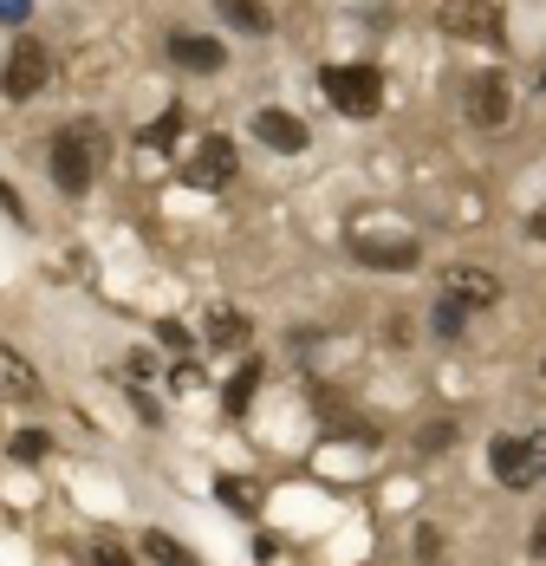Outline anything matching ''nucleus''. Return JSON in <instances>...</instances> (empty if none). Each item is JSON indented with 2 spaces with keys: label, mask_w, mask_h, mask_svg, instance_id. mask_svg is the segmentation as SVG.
<instances>
[{
  "label": "nucleus",
  "mask_w": 546,
  "mask_h": 566,
  "mask_svg": "<svg viewBox=\"0 0 546 566\" xmlns=\"http://www.w3.org/2000/svg\"><path fill=\"white\" fill-rule=\"evenodd\" d=\"M489 469L501 489H540L546 482V430H527V437H494Z\"/></svg>",
  "instance_id": "1"
},
{
  "label": "nucleus",
  "mask_w": 546,
  "mask_h": 566,
  "mask_svg": "<svg viewBox=\"0 0 546 566\" xmlns=\"http://www.w3.org/2000/svg\"><path fill=\"white\" fill-rule=\"evenodd\" d=\"M326 98L338 105L345 117H371L384 105V78L371 72V65H326Z\"/></svg>",
  "instance_id": "2"
},
{
  "label": "nucleus",
  "mask_w": 546,
  "mask_h": 566,
  "mask_svg": "<svg viewBox=\"0 0 546 566\" xmlns=\"http://www.w3.org/2000/svg\"><path fill=\"white\" fill-rule=\"evenodd\" d=\"M98 176V157H92V130H59L53 137V182L65 196H85Z\"/></svg>",
  "instance_id": "3"
},
{
  "label": "nucleus",
  "mask_w": 546,
  "mask_h": 566,
  "mask_svg": "<svg viewBox=\"0 0 546 566\" xmlns=\"http://www.w3.org/2000/svg\"><path fill=\"white\" fill-rule=\"evenodd\" d=\"M437 20L455 40H501V0H442Z\"/></svg>",
  "instance_id": "4"
},
{
  "label": "nucleus",
  "mask_w": 546,
  "mask_h": 566,
  "mask_svg": "<svg viewBox=\"0 0 546 566\" xmlns=\"http://www.w3.org/2000/svg\"><path fill=\"white\" fill-rule=\"evenodd\" d=\"M351 254H358L365 268H378V274H403V268L423 261V248H417L410 234H351Z\"/></svg>",
  "instance_id": "5"
},
{
  "label": "nucleus",
  "mask_w": 546,
  "mask_h": 566,
  "mask_svg": "<svg viewBox=\"0 0 546 566\" xmlns=\"http://www.w3.org/2000/svg\"><path fill=\"white\" fill-rule=\"evenodd\" d=\"M462 112H469V124H482V130L507 124V78L501 72H475L462 85Z\"/></svg>",
  "instance_id": "6"
},
{
  "label": "nucleus",
  "mask_w": 546,
  "mask_h": 566,
  "mask_svg": "<svg viewBox=\"0 0 546 566\" xmlns=\"http://www.w3.org/2000/svg\"><path fill=\"white\" fill-rule=\"evenodd\" d=\"M46 72H53V59H46V46L20 40V46L7 53V98H13V105H20V98H33V92L46 85Z\"/></svg>",
  "instance_id": "7"
},
{
  "label": "nucleus",
  "mask_w": 546,
  "mask_h": 566,
  "mask_svg": "<svg viewBox=\"0 0 546 566\" xmlns=\"http://www.w3.org/2000/svg\"><path fill=\"white\" fill-rule=\"evenodd\" d=\"M442 293H449V300H462L469 313H482V306L501 300V281H494L489 268H442Z\"/></svg>",
  "instance_id": "8"
},
{
  "label": "nucleus",
  "mask_w": 546,
  "mask_h": 566,
  "mask_svg": "<svg viewBox=\"0 0 546 566\" xmlns=\"http://www.w3.org/2000/svg\"><path fill=\"white\" fill-rule=\"evenodd\" d=\"M254 137H261V144H267V150H286V157H300V150H306V124H300V117L293 112H254Z\"/></svg>",
  "instance_id": "9"
},
{
  "label": "nucleus",
  "mask_w": 546,
  "mask_h": 566,
  "mask_svg": "<svg viewBox=\"0 0 546 566\" xmlns=\"http://www.w3.org/2000/svg\"><path fill=\"white\" fill-rule=\"evenodd\" d=\"M169 59H176V65H182V72H221V46L216 40H202V33H176V40H169Z\"/></svg>",
  "instance_id": "10"
},
{
  "label": "nucleus",
  "mask_w": 546,
  "mask_h": 566,
  "mask_svg": "<svg viewBox=\"0 0 546 566\" xmlns=\"http://www.w3.org/2000/svg\"><path fill=\"white\" fill-rule=\"evenodd\" d=\"M189 176H196L202 189H209V182H228V176H234V144H228V137H209V144L196 150Z\"/></svg>",
  "instance_id": "11"
},
{
  "label": "nucleus",
  "mask_w": 546,
  "mask_h": 566,
  "mask_svg": "<svg viewBox=\"0 0 546 566\" xmlns=\"http://www.w3.org/2000/svg\"><path fill=\"white\" fill-rule=\"evenodd\" d=\"M202 333H209V345H216V352H234V345H248V319H241L234 306H216V313L202 319Z\"/></svg>",
  "instance_id": "12"
},
{
  "label": "nucleus",
  "mask_w": 546,
  "mask_h": 566,
  "mask_svg": "<svg viewBox=\"0 0 546 566\" xmlns=\"http://www.w3.org/2000/svg\"><path fill=\"white\" fill-rule=\"evenodd\" d=\"M216 7H221L228 27H241V33H267V7H261V0H216Z\"/></svg>",
  "instance_id": "13"
},
{
  "label": "nucleus",
  "mask_w": 546,
  "mask_h": 566,
  "mask_svg": "<svg viewBox=\"0 0 546 566\" xmlns=\"http://www.w3.org/2000/svg\"><path fill=\"white\" fill-rule=\"evenodd\" d=\"M0 385H7V397H33V391H40V378L27 371V358H20V352H0Z\"/></svg>",
  "instance_id": "14"
},
{
  "label": "nucleus",
  "mask_w": 546,
  "mask_h": 566,
  "mask_svg": "<svg viewBox=\"0 0 546 566\" xmlns=\"http://www.w3.org/2000/svg\"><path fill=\"white\" fill-rule=\"evenodd\" d=\"M144 554H150L157 566H202L189 547H182V541H169V534H150V541H144Z\"/></svg>",
  "instance_id": "15"
},
{
  "label": "nucleus",
  "mask_w": 546,
  "mask_h": 566,
  "mask_svg": "<svg viewBox=\"0 0 546 566\" xmlns=\"http://www.w3.org/2000/svg\"><path fill=\"white\" fill-rule=\"evenodd\" d=\"M254 385H261V365H248L234 385H228V417H241L248 410V397H254Z\"/></svg>",
  "instance_id": "16"
},
{
  "label": "nucleus",
  "mask_w": 546,
  "mask_h": 566,
  "mask_svg": "<svg viewBox=\"0 0 546 566\" xmlns=\"http://www.w3.org/2000/svg\"><path fill=\"white\" fill-rule=\"evenodd\" d=\"M462 319H469V306L442 293V300H437V333H442V339H455V333H462Z\"/></svg>",
  "instance_id": "17"
},
{
  "label": "nucleus",
  "mask_w": 546,
  "mask_h": 566,
  "mask_svg": "<svg viewBox=\"0 0 546 566\" xmlns=\"http://www.w3.org/2000/svg\"><path fill=\"white\" fill-rule=\"evenodd\" d=\"M46 450H53V443H46L40 430H20V437H13V455H27V462H33V455H46Z\"/></svg>",
  "instance_id": "18"
},
{
  "label": "nucleus",
  "mask_w": 546,
  "mask_h": 566,
  "mask_svg": "<svg viewBox=\"0 0 546 566\" xmlns=\"http://www.w3.org/2000/svg\"><path fill=\"white\" fill-rule=\"evenodd\" d=\"M92 560H98V566H130V554H124L117 541H98V547H92Z\"/></svg>",
  "instance_id": "19"
},
{
  "label": "nucleus",
  "mask_w": 546,
  "mask_h": 566,
  "mask_svg": "<svg viewBox=\"0 0 546 566\" xmlns=\"http://www.w3.org/2000/svg\"><path fill=\"white\" fill-rule=\"evenodd\" d=\"M221 502H234V509H241V514L254 509V495H248V489H241V482H221Z\"/></svg>",
  "instance_id": "20"
},
{
  "label": "nucleus",
  "mask_w": 546,
  "mask_h": 566,
  "mask_svg": "<svg viewBox=\"0 0 546 566\" xmlns=\"http://www.w3.org/2000/svg\"><path fill=\"white\" fill-rule=\"evenodd\" d=\"M534 560H546V514L534 521Z\"/></svg>",
  "instance_id": "21"
},
{
  "label": "nucleus",
  "mask_w": 546,
  "mask_h": 566,
  "mask_svg": "<svg viewBox=\"0 0 546 566\" xmlns=\"http://www.w3.org/2000/svg\"><path fill=\"white\" fill-rule=\"evenodd\" d=\"M0 13H7V20H27V0H0Z\"/></svg>",
  "instance_id": "22"
},
{
  "label": "nucleus",
  "mask_w": 546,
  "mask_h": 566,
  "mask_svg": "<svg viewBox=\"0 0 546 566\" xmlns=\"http://www.w3.org/2000/svg\"><path fill=\"white\" fill-rule=\"evenodd\" d=\"M527 234H534V241H540V248H546V209H540V216H534V222H527Z\"/></svg>",
  "instance_id": "23"
},
{
  "label": "nucleus",
  "mask_w": 546,
  "mask_h": 566,
  "mask_svg": "<svg viewBox=\"0 0 546 566\" xmlns=\"http://www.w3.org/2000/svg\"><path fill=\"white\" fill-rule=\"evenodd\" d=\"M540 391H546V365H540Z\"/></svg>",
  "instance_id": "24"
}]
</instances>
